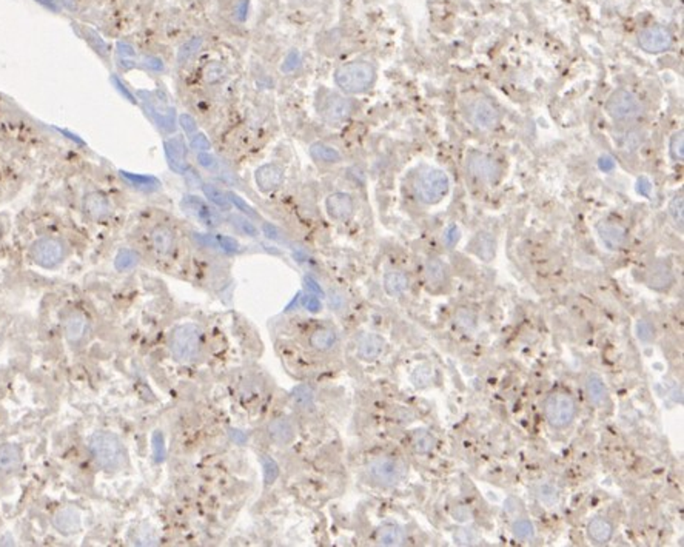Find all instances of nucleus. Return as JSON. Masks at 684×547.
<instances>
[{"mask_svg": "<svg viewBox=\"0 0 684 547\" xmlns=\"http://www.w3.org/2000/svg\"><path fill=\"white\" fill-rule=\"evenodd\" d=\"M153 443H155V451H156V458L160 461L164 458V438L160 433H156L155 438H153Z\"/></svg>", "mask_w": 684, "mask_h": 547, "instance_id": "obj_51", "label": "nucleus"}, {"mask_svg": "<svg viewBox=\"0 0 684 547\" xmlns=\"http://www.w3.org/2000/svg\"><path fill=\"white\" fill-rule=\"evenodd\" d=\"M378 541L382 546H402L406 541V535L400 525L387 523L382 524L378 530Z\"/></svg>", "mask_w": 684, "mask_h": 547, "instance_id": "obj_31", "label": "nucleus"}, {"mask_svg": "<svg viewBox=\"0 0 684 547\" xmlns=\"http://www.w3.org/2000/svg\"><path fill=\"white\" fill-rule=\"evenodd\" d=\"M232 221H233L234 226L242 231L243 235H247L250 237H257V236H259V230H257L255 227L253 222H250L248 219H246V217H242L239 214H233L232 216Z\"/></svg>", "mask_w": 684, "mask_h": 547, "instance_id": "obj_42", "label": "nucleus"}, {"mask_svg": "<svg viewBox=\"0 0 684 547\" xmlns=\"http://www.w3.org/2000/svg\"><path fill=\"white\" fill-rule=\"evenodd\" d=\"M22 462V451L17 444H2L0 446V473H11L17 471Z\"/></svg>", "mask_w": 684, "mask_h": 547, "instance_id": "obj_23", "label": "nucleus"}, {"mask_svg": "<svg viewBox=\"0 0 684 547\" xmlns=\"http://www.w3.org/2000/svg\"><path fill=\"white\" fill-rule=\"evenodd\" d=\"M228 196H230V199H232V201L234 202V204L242 210L243 213H247V214H250V216H255V217H256V213H255L253 210H251V207H250V205H247L246 202H243L242 199H239V198H237V196H234V194H228Z\"/></svg>", "mask_w": 684, "mask_h": 547, "instance_id": "obj_53", "label": "nucleus"}, {"mask_svg": "<svg viewBox=\"0 0 684 547\" xmlns=\"http://www.w3.org/2000/svg\"><path fill=\"white\" fill-rule=\"evenodd\" d=\"M82 208L93 221H103L111 214V202L101 192H89L83 196Z\"/></svg>", "mask_w": 684, "mask_h": 547, "instance_id": "obj_13", "label": "nucleus"}, {"mask_svg": "<svg viewBox=\"0 0 684 547\" xmlns=\"http://www.w3.org/2000/svg\"><path fill=\"white\" fill-rule=\"evenodd\" d=\"M325 210L334 221H348L354 213V199L348 193H333L325 199Z\"/></svg>", "mask_w": 684, "mask_h": 547, "instance_id": "obj_11", "label": "nucleus"}, {"mask_svg": "<svg viewBox=\"0 0 684 547\" xmlns=\"http://www.w3.org/2000/svg\"><path fill=\"white\" fill-rule=\"evenodd\" d=\"M453 319H455V324L461 328V330L469 332L472 328L477 326V314L473 310L465 307H459L458 310L453 314Z\"/></svg>", "mask_w": 684, "mask_h": 547, "instance_id": "obj_37", "label": "nucleus"}, {"mask_svg": "<svg viewBox=\"0 0 684 547\" xmlns=\"http://www.w3.org/2000/svg\"><path fill=\"white\" fill-rule=\"evenodd\" d=\"M638 42L640 47L647 53H661L672 45V36L666 28L652 26L640 33Z\"/></svg>", "mask_w": 684, "mask_h": 547, "instance_id": "obj_10", "label": "nucleus"}, {"mask_svg": "<svg viewBox=\"0 0 684 547\" xmlns=\"http://www.w3.org/2000/svg\"><path fill=\"white\" fill-rule=\"evenodd\" d=\"M202 45H204V40H202L200 37H194L191 40L185 42V44L180 47L179 51H178V65H180V67L187 65L188 62H190L194 56L200 51Z\"/></svg>", "mask_w": 684, "mask_h": 547, "instance_id": "obj_35", "label": "nucleus"}, {"mask_svg": "<svg viewBox=\"0 0 684 547\" xmlns=\"http://www.w3.org/2000/svg\"><path fill=\"white\" fill-rule=\"evenodd\" d=\"M410 280L404 271H387L384 275V290L388 296H401L409 290Z\"/></svg>", "mask_w": 684, "mask_h": 547, "instance_id": "obj_26", "label": "nucleus"}, {"mask_svg": "<svg viewBox=\"0 0 684 547\" xmlns=\"http://www.w3.org/2000/svg\"><path fill=\"white\" fill-rule=\"evenodd\" d=\"M453 515H455V520H458V521L470 520V512L467 510L464 506H458L455 510H453Z\"/></svg>", "mask_w": 684, "mask_h": 547, "instance_id": "obj_56", "label": "nucleus"}, {"mask_svg": "<svg viewBox=\"0 0 684 547\" xmlns=\"http://www.w3.org/2000/svg\"><path fill=\"white\" fill-rule=\"evenodd\" d=\"M424 275H425V283H427L429 289H431V290L443 289L445 283H447V278H449L447 265H445L439 258H429L427 261H425Z\"/></svg>", "mask_w": 684, "mask_h": 547, "instance_id": "obj_20", "label": "nucleus"}, {"mask_svg": "<svg viewBox=\"0 0 684 547\" xmlns=\"http://www.w3.org/2000/svg\"><path fill=\"white\" fill-rule=\"evenodd\" d=\"M684 202H683V196H675V198L671 201V204H669V214H671L672 217V221L675 224V227L678 228L680 231H683V227H684Z\"/></svg>", "mask_w": 684, "mask_h": 547, "instance_id": "obj_40", "label": "nucleus"}, {"mask_svg": "<svg viewBox=\"0 0 684 547\" xmlns=\"http://www.w3.org/2000/svg\"><path fill=\"white\" fill-rule=\"evenodd\" d=\"M54 525L62 534H76L80 529L79 512L69 507L59 510L54 516Z\"/></svg>", "mask_w": 684, "mask_h": 547, "instance_id": "obj_24", "label": "nucleus"}, {"mask_svg": "<svg viewBox=\"0 0 684 547\" xmlns=\"http://www.w3.org/2000/svg\"><path fill=\"white\" fill-rule=\"evenodd\" d=\"M588 535L593 543L606 544L613 535V524L603 516L593 518L588 525Z\"/></svg>", "mask_w": 684, "mask_h": 547, "instance_id": "obj_25", "label": "nucleus"}, {"mask_svg": "<svg viewBox=\"0 0 684 547\" xmlns=\"http://www.w3.org/2000/svg\"><path fill=\"white\" fill-rule=\"evenodd\" d=\"M376 79V69L364 60H354L339 67L334 71L336 85L348 94H361L372 88Z\"/></svg>", "mask_w": 684, "mask_h": 547, "instance_id": "obj_2", "label": "nucleus"}, {"mask_svg": "<svg viewBox=\"0 0 684 547\" xmlns=\"http://www.w3.org/2000/svg\"><path fill=\"white\" fill-rule=\"evenodd\" d=\"M299 65V58H298V53H291V56H289V59H287V64H285L284 69L285 71H291L293 68L298 67Z\"/></svg>", "mask_w": 684, "mask_h": 547, "instance_id": "obj_58", "label": "nucleus"}, {"mask_svg": "<svg viewBox=\"0 0 684 547\" xmlns=\"http://www.w3.org/2000/svg\"><path fill=\"white\" fill-rule=\"evenodd\" d=\"M336 333L332 328H318L310 336V346L319 350V352H325V350H330L336 344Z\"/></svg>", "mask_w": 684, "mask_h": 547, "instance_id": "obj_33", "label": "nucleus"}, {"mask_svg": "<svg viewBox=\"0 0 684 547\" xmlns=\"http://www.w3.org/2000/svg\"><path fill=\"white\" fill-rule=\"evenodd\" d=\"M88 332V319L83 313H71L65 322V336L71 344L80 342Z\"/></svg>", "mask_w": 684, "mask_h": 547, "instance_id": "obj_22", "label": "nucleus"}, {"mask_svg": "<svg viewBox=\"0 0 684 547\" xmlns=\"http://www.w3.org/2000/svg\"><path fill=\"white\" fill-rule=\"evenodd\" d=\"M198 162L200 167H204L205 170H214L216 167H218V162H216V158H213L212 154H208V153H199V156H198Z\"/></svg>", "mask_w": 684, "mask_h": 547, "instance_id": "obj_48", "label": "nucleus"}, {"mask_svg": "<svg viewBox=\"0 0 684 547\" xmlns=\"http://www.w3.org/2000/svg\"><path fill=\"white\" fill-rule=\"evenodd\" d=\"M513 535L520 539H529L533 537V524L529 520H518L513 523Z\"/></svg>", "mask_w": 684, "mask_h": 547, "instance_id": "obj_43", "label": "nucleus"}, {"mask_svg": "<svg viewBox=\"0 0 684 547\" xmlns=\"http://www.w3.org/2000/svg\"><path fill=\"white\" fill-rule=\"evenodd\" d=\"M367 473L375 484L381 487H393L406 478L407 467L402 461L390 457H382L372 461L367 467Z\"/></svg>", "mask_w": 684, "mask_h": 547, "instance_id": "obj_5", "label": "nucleus"}, {"mask_svg": "<svg viewBox=\"0 0 684 547\" xmlns=\"http://www.w3.org/2000/svg\"><path fill=\"white\" fill-rule=\"evenodd\" d=\"M585 395L593 405H601L607 398V387L599 375H589L585 380Z\"/></svg>", "mask_w": 684, "mask_h": 547, "instance_id": "obj_30", "label": "nucleus"}, {"mask_svg": "<svg viewBox=\"0 0 684 547\" xmlns=\"http://www.w3.org/2000/svg\"><path fill=\"white\" fill-rule=\"evenodd\" d=\"M225 74L227 69L224 65L219 64V62H212V64H208L204 69H202V79H204L207 83H218L224 79Z\"/></svg>", "mask_w": 684, "mask_h": 547, "instance_id": "obj_39", "label": "nucleus"}, {"mask_svg": "<svg viewBox=\"0 0 684 547\" xmlns=\"http://www.w3.org/2000/svg\"><path fill=\"white\" fill-rule=\"evenodd\" d=\"M219 241H221V249L225 251H237V247H239L237 242L232 239V237H219Z\"/></svg>", "mask_w": 684, "mask_h": 547, "instance_id": "obj_54", "label": "nucleus"}, {"mask_svg": "<svg viewBox=\"0 0 684 547\" xmlns=\"http://www.w3.org/2000/svg\"><path fill=\"white\" fill-rule=\"evenodd\" d=\"M31 256L40 267L53 269L64 261L65 247L55 237H42L33 244Z\"/></svg>", "mask_w": 684, "mask_h": 547, "instance_id": "obj_8", "label": "nucleus"}, {"mask_svg": "<svg viewBox=\"0 0 684 547\" xmlns=\"http://www.w3.org/2000/svg\"><path fill=\"white\" fill-rule=\"evenodd\" d=\"M669 150H671V156L675 160H683L684 159V137L683 131L675 133L671 137V145H669Z\"/></svg>", "mask_w": 684, "mask_h": 547, "instance_id": "obj_45", "label": "nucleus"}, {"mask_svg": "<svg viewBox=\"0 0 684 547\" xmlns=\"http://www.w3.org/2000/svg\"><path fill=\"white\" fill-rule=\"evenodd\" d=\"M544 413H546L547 423L554 429H564L574 423L576 416V403L570 395L555 392L549 395L544 403Z\"/></svg>", "mask_w": 684, "mask_h": 547, "instance_id": "obj_4", "label": "nucleus"}, {"mask_svg": "<svg viewBox=\"0 0 684 547\" xmlns=\"http://www.w3.org/2000/svg\"><path fill=\"white\" fill-rule=\"evenodd\" d=\"M455 541L458 544L467 546V544H473V538L470 537V532L461 529L459 532H456V534H455Z\"/></svg>", "mask_w": 684, "mask_h": 547, "instance_id": "obj_52", "label": "nucleus"}, {"mask_svg": "<svg viewBox=\"0 0 684 547\" xmlns=\"http://www.w3.org/2000/svg\"><path fill=\"white\" fill-rule=\"evenodd\" d=\"M598 236L606 249L609 250H619L623 249L627 241V231L619 224L613 222H601L598 224Z\"/></svg>", "mask_w": 684, "mask_h": 547, "instance_id": "obj_18", "label": "nucleus"}, {"mask_svg": "<svg viewBox=\"0 0 684 547\" xmlns=\"http://www.w3.org/2000/svg\"><path fill=\"white\" fill-rule=\"evenodd\" d=\"M386 350V341L382 336L376 333H368L362 336L358 344V356L364 361H375Z\"/></svg>", "mask_w": 684, "mask_h": 547, "instance_id": "obj_21", "label": "nucleus"}, {"mask_svg": "<svg viewBox=\"0 0 684 547\" xmlns=\"http://www.w3.org/2000/svg\"><path fill=\"white\" fill-rule=\"evenodd\" d=\"M469 171L474 178L484 182H493L499 176V167L493 159L484 156V154H473L469 159Z\"/></svg>", "mask_w": 684, "mask_h": 547, "instance_id": "obj_16", "label": "nucleus"}, {"mask_svg": "<svg viewBox=\"0 0 684 547\" xmlns=\"http://www.w3.org/2000/svg\"><path fill=\"white\" fill-rule=\"evenodd\" d=\"M473 250L478 258L486 262H490L495 255H497V241H495V237L490 233L481 231L473 239Z\"/></svg>", "mask_w": 684, "mask_h": 547, "instance_id": "obj_27", "label": "nucleus"}, {"mask_svg": "<svg viewBox=\"0 0 684 547\" xmlns=\"http://www.w3.org/2000/svg\"><path fill=\"white\" fill-rule=\"evenodd\" d=\"M268 435L276 444L284 446L289 444L293 437H295V429H293V426L287 419L277 418L268 424Z\"/></svg>", "mask_w": 684, "mask_h": 547, "instance_id": "obj_28", "label": "nucleus"}, {"mask_svg": "<svg viewBox=\"0 0 684 547\" xmlns=\"http://www.w3.org/2000/svg\"><path fill=\"white\" fill-rule=\"evenodd\" d=\"M165 151H166V156H169L170 165L174 168V170L179 171V173H185L188 170L182 139L170 140V142L165 145Z\"/></svg>", "mask_w": 684, "mask_h": 547, "instance_id": "obj_29", "label": "nucleus"}, {"mask_svg": "<svg viewBox=\"0 0 684 547\" xmlns=\"http://www.w3.org/2000/svg\"><path fill=\"white\" fill-rule=\"evenodd\" d=\"M88 448L96 464L107 472H117L127 462V452L114 433L97 432L88 439Z\"/></svg>", "mask_w": 684, "mask_h": 547, "instance_id": "obj_1", "label": "nucleus"}, {"mask_svg": "<svg viewBox=\"0 0 684 547\" xmlns=\"http://www.w3.org/2000/svg\"><path fill=\"white\" fill-rule=\"evenodd\" d=\"M606 111L613 121H629L641 115V103L631 91L615 90L606 102Z\"/></svg>", "mask_w": 684, "mask_h": 547, "instance_id": "obj_7", "label": "nucleus"}, {"mask_svg": "<svg viewBox=\"0 0 684 547\" xmlns=\"http://www.w3.org/2000/svg\"><path fill=\"white\" fill-rule=\"evenodd\" d=\"M637 333H638V338L643 341V342H651L653 339V327L649 324L647 321H640L638 324H637Z\"/></svg>", "mask_w": 684, "mask_h": 547, "instance_id": "obj_46", "label": "nucleus"}, {"mask_svg": "<svg viewBox=\"0 0 684 547\" xmlns=\"http://www.w3.org/2000/svg\"><path fill=\"white\" fill-rule=\"evenodd\" d=\"M139 259L141 258H139V255L136 253L135 250L123 249V250L119 251L116 259H114V267L119 271H128V270L136 267V265L139 264Z\"/></svg>", "mask_w": 684, "mask_h": 547, "instance_id": "obj_36", "label": "nucleus"}, {"mask_svg": "<svg viewBox=\"0 0 684 547\" xmlns=\"http://www.w3.org/2000/svg\"><path fill=\"white\" fill-rule=\"evenodd\" d=\"M182 205L188 213L196 216L202 224H205L208 227H216L219 224V214L212 207H208L205 201L198 198V196H185Z\"/></svg>", "mask_w": 684, "mask_h": 547, "instance_id": "obj_17", "label": "nucleus"}, {"mask_svg": "<svg viewBox=\"0 0 684 547\" xmlns=\"http://www.w3.org/2000/svg\"><path fill=\"white\" fill-rule=\"evenodd\" d=\"M191 146L199 151H207L210 149V140L207 139V136L202 135V133H196V135L191 137Z\"/></svg>", "mask_w": 684, "mask_h": 547, "instance_id": "obj_47", "label": "nucleus"}, {"mask_svg": "<svg viewBox=\"0 0 684 547\" xmlns=\"http://www.w3.org/2000/svg\"><path fill=\"white\" fill-rule=\"evenodd\" d=\"M436 444V439L431 433L427 430H416L411 435V446H413V451L420 455H427L430 452H434Z\"/></svg>", "mask_w": 684, "mask_h": 547, "instance_id": "obj_34", "label": "nucleus"}, {"mask_svg": "<svg viewBox=\"0 0 684 547\" xmlns=\"http://www.w3.org/2000/svg\"><path fill=\"white\" fill-rule=\"evenodd\" d=\"M310 156L323 164H338L342 159L341 153L336 149L323 142H315L310 146Z\"/></svg>", "mask_w": 684, "mask_h": 547, "instance_id": "obj_32", "label": "nucleus"}, {"mask_svg": "<svg viewBox=\"0 0 684 547\" xmlns=\"http://www.w3.org/2000/svg\"><path fill=\"white\" fill-rule=\"evenodd\" d=\"M204 336L196 324L178 326L170 335V352L179 362H191L200 355Z\"/></svg>", "mask_w": 684, "mask_h": 547, "instance_id": "obj_3", "label": "nucleus"}, {"mask_svg": "<svg viewBox=\"0 0 684 547\" xmlns=\"http://www.w3.org/2000/svg\"><path fill=\"white\" fill-rule=\"evenodd\" d=\"M179 121H180V125H182V128L188 133V135H194L198 130V125H196V121L190 116V115H182L179 117Z\"/></svg>", "mask_w": 684, "mask_h": 547, "instance_id": "obj_49", "label": "nucleus"}, {"mask_svg": "<svg viewBox=\"0 0 684 547\" xmlns=\"http://www.w3.org/2000/svg\"><path fill=\"white\" fill-rule=\"evenodd\" d=\"M674 271L671 265L665 261H655L647 270L646 283L651 289L657 292H665L674 284Z\"/></svg>", "mask_w": 684, "mask_h": 547, "instance_id": "obj_15", "label": "nucleus"}, {"mask_svg": "<svg viewBox=\"0 0 684 547\" xmlns=\"http://www.w3.org/2000/svg\"><path fill=\"white\" fill-rule=\"evenodd\" d=\"M416 371H420L421 373V378L420 376H413V381L416 385H425V384H429L430 380H431V371L427 370V369H418Z\"/></svg>", "mask_w": 684, "mask_h": 547, "instance_id": "obj_50", "label": "nucleus"}, {"mask_svg": "<svg viewBox=\"0 0 684 547\" xmlns=\"http://www.w3.org/2000/svg\"><path fill=\"white\" fill-rule=\"evenodd\" d=\"M499 121V115L493 105L486 101L479 99L472 108V122L477 125L479 130H492Z\"/></svg>", "mask_w": 684, "mask_h": 547, "instance_id": "obj_19", "label": "nucleus"}, {"mask_svg": "<svg viewBox=\"0 0 684 547\" xmlns=\"http://www.w3.org/2000/svg\"><path fill=\"white\" fill-rule=\"evenodd\" d=\"M262 464H264V481H265V484H267V486H271V484H273L279 476L277 462L265 455V457L262 458Z\"/></svg>", "mask_w": 684, "mask_h": 547, "instance_id": "obj_41", "label": "nucleus"}, {"mask_svg": "<svg viewBox=\"0 0 684 547\" xmlns=\"http://www.w3.org/2000/svg\"><path fill=\"white\" fill-rule=\"evenodd\" d=\"M151 247L160 256H170L176 249V235L171 227L165 224H159L150 233Z\"/></svg>", "mask_w": 684, "mask_h": 547, "instance_id": "obj_14", "label": "nucleus"}, {"mask_svg": "<svg viewBox=\"0 0 684 547\" xmlns=\"http://www.w3.org/2000/svg\"><path fill=\"white\" fill-rule=\"evenodd\" d=\"M202 192H204V194L207 196L208 201L213 202V204L216 207H219V208H228L230 207L228 194H225L224 192L219 190L218 187L210 185V184H204V185H202Z\"/></svg>", "mask_w": 684, "mask_h": 547, "instance_id": "obj_38", "label": "nucleus"}, {"mask_svg": "<svg viewBox=\"0 0 684 547\" xmlns=\"http://www.w3.org/2000/svg\"><path fill=\"white\" fill-rule=\"evenodd\" d=\"M304 283H305V287H307V289H309L311 293H315L316 296H323V294H324V293H323V290H320V287L318 285L316 280H313L311 278L307 276V278L304 279Z\"/></svg>", "mask_w": 684, "mask_h": 547, "instance_id": "obj_55", "label": "nucleus"}, {"mask_svg": "<svg viewBox=\"0 0 684 547\" xmlns=\"http://www.w3.org/2000/svg\"><path fill=\"white\" fill-rule=\"evenodd\" d=\"M284 178H285L284 168L277 164L261 165L255 173L256 185L264 193L273 192L277 187H281Z\"/></svg>", "mask_w": 684, "mask_h": 547, "instance_id": "obj_12", "label": "nucleus"}, {"mask_svg": "<svg viewBox=\"0 0 684 547\" xmlns=\"http://www.w3.org/2000/svg\"><path fill=\"white\" fill-rule=\"evenodd\" d=\"M458 237H459V236H458V230H456V227H450V228H449V233L445 235V241H447V244H449V245H453L455 242H458Z\"/></svg>", "mask_w": 684, "mask_h": 547, "instance_id": "obj_59", "label": "nucleus"}, {"mask_svg": "<svg viewBox=\"0 0 684 547\" xmlns=\"http://www.w3.org/2000/svg\"><path fill=\"white\" fill-rule=\"evenodd\" d=\"M319 113L329 125H339L352 116L353 103L344 96L329 94L320 103Z\"/></svg>", "mask_w": 684, "mask_h": 547, "instance_id": "obj_9", "label": "nucleus"}, {"mask_svg": "<svg viewBox=\"0 0 684 547\" xmlns=\"http://www.w3.org/2000/svg\"><path fill=\"white\" fill-rule=\"evenodd\" d=\"M450 182L447 174L441 170H429L427 173L421 174L418 179L416 192L420 199L427 205H435L441 202L445 194L449 193Z\"/></svg>", "mask_w": 684, "mask_h": 547, "instance_id": "obj_6", "label": "nucleus"}, {"mask_svg": "<svg viewBox=\"0 0 684 547\" xmlns=\"http://www.w3.org/2000/svg\"><path fill=\"white\" fill-rule=\"evenodd\" d=\"M304 305L309 308L310 312H318L320 305H319V301L315 298V296H307L304 298Z\"/></svg>", "mask_w": 684, "mask_h": 547, "instance_id": "obj_57", "label": "nucleus"}, {"mask_svg": "<svg viewBox=\"0 0 684 547\" xmlns=\"http://www.w3.org/2000/svg\"><path fill=\"white\" fill-rule=\"evenodd\" d=\"M313 392L309 385H299V387L293 392V399L299 405V407H307V405L311 404Z\"/></svg>", "mask_w": 684, "mask_h": 547, "instance_id": "obj_44", "label": "nucleus"}]
</instances>
